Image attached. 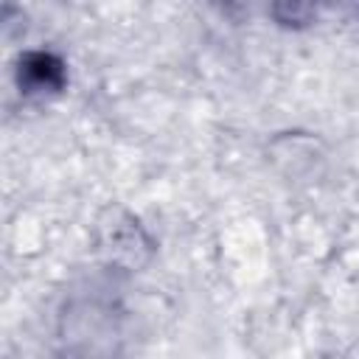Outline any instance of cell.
<instances>
[{
    "mask_svg": "<svg viewBox=\"0 0 359 359\" xmlns=\"http://www.w3.org/2000/svg\"><path fill=\"white\" fill-rule=\"evenodd\" d=\"M123 309L109 286L67 294L56 323V359H123Z\"/></svg>",
    "mask_w": 359,
    "mask_h": 359,
    "instance_id": "1",
    "label": "cell"
},
{
    "mask_svg": "<svg viewBox=\"0 0 359 359\" xmlns=\"http://www.w3.org/2000/svg\"><path fill=\"white\" fill-rule=\"evenodd\" d=\"M67 81L59 56L48 50H28L17 65V87L22 95H56Z\"/></svg>",
    "mask_w": 359,
    "mask_h": 359,
    "instance_id": "3",
    "label": "cell"
},
{
    "mask_svg": "<svg viewBox=\"0 0 359 359\" xmlns=\"http://www.w3.org/2000/svg\"><path fill=\"white\" fill-rule=\"evenodd\" d=\"M109 222H101L98 227V250L112 266L121 269H137L151 255V238L137 224L135 216L123 210H109Z\"/></svg>",
    "mask_w": 359,
    "mask_h": 359,
    "instance_id": "2",
    "label": "cell"
}]
</instances>
